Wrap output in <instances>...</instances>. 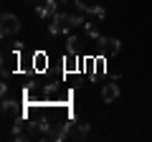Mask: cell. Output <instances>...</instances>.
I'll return each instance as SVG.
<instances>
[{
  "label": "cell",
  "instance_id": "2e32d148",
  "mask_svg": "<svg viewBox=\"0 0 152 142\" xmlns=\"http://www.w3.org/2000/svg\"><path fill=\"white\" fill-rule=\"evenodd\" d=\"M64 3H69V0H58V5H64Z\"/></svg>",
  "mask_w": 152,
  "mask_h": 142
},
{
  "label": "cell",
  "instance_id": "4fadbf2b",
  "mask_svg": "<svg viewBox=\"0 0 152 142\" xmlns=\"http://www.w3.org/2000/svg\"><path fill=\"white\" fill-rule=\"evenodd\" d=\"M33 69H38V71H46V53H33Z\"/></svg>",
  "mask_w": 152,
  "mask_h": 142
},
{
  "label": "cell",
  "instance_id": "9c48e42d",
  "mask_svg": "<svg viewBox=\"0 0 152 142\" xmlns=\"http://www.w3.org/2000/svg\"><path fill=\"white\" fill-rule=\"evenodd\" d=\"M58 99H61L58 86H56V84H46L43 86V102L46 104H58Z\"/></svg>",
  "mask_w": 152,
  "mask_h": 142
},
{
  "label": "cell",
  "instance_id": "5b68a950",
  "mask_svg": "<svg viewBox=\"0 0 152 142\" xmlns=\"http://www.w3.org/2000/svg\"><path fill=\"white\" fill-rule=\"evenodd\" d=\"M74 3H76L79 10L89 13V15H94V18H104V15H107V10H104L102 5H94V3H86V0H74Z\"/></svg>",
  "mask_w": 152,
  "mask_h": 142
},
{
  "label": "cell",
  "instance_id": "30bf717a",
  "mask_svg": "<svg viewBox=\"0 0 152 142\" xmlns=\"http://www.w3.org/2000/svg\"><path fill=\"white\" fill-rule=\"evenodd\" d=\"M79 69H84V64H81V59H79V53H66V59H64V71H79Z\"/></svg>",
  "mask_w": 152,
  "mask_h": 142
},
{
  "label": "cell",
  "instance_id": "277c9868",
  "mask_svg": "<svg viewBox=\"0 0 152 142\" xmlns=\"http://www.w3.org/2000/svg\"><path fill=\"white\" fill-rule=\"evenodd\" d=\"M18 31H20V20H18V15H13V13H3V18H0V33H3V36H15Z\"/></svg>",
  "mask_w": 152,
  "mask_h": 142
},
{
  "label": "cell",
  "instance_id": "52a82bcc",
  "mask_svg": "<svg viewBox=\"0 0 152 142\" xmlns=\"http://www.w3.org/2000/svg\"><path fill=\"white\" fill-rule=\"evenodd\" d=\"M99 48H102V56H114V53H119L122 41H117V38H102V41H99Z\"/></svg>",
  "mask_w": 152,
  "mask_h": 142
},
{
  "label": "cell",
  "instance_id": "8992f818",
  "mask_svg": "<svg viewBox=\"0 0 152 142\" xmlns=\"http://www.w3.org/2000/svg\"><path fill=\"white\" fill-rule=\"evenodd\" d=\"M117 99H119V86H117V79H114V81H109V84L102 86V102L112 104V102H117Z\"/></svg>",
  "mask_w": 152,
  "mask_h": 142
},
{
  "label": "cell",
  "instance_id": "3957f363",
  "mask_svg": "<svg viewBox=\"0 0 152 142\" xmlns=\"http://www.w3.org/2000/svg\"><path fill=\"white\" fill-rule=\"evenodd\" d=\"M18 61H20V53H18L15 48H8L5 53H3V76H10L13 71H18L20 69V64H18Z\"/></svg>",
  "mask_w": 152,
  "mask_h": 142
},
{
  "label": "cell",
  "instance_id": "8fae6325",
  "mask_svg": "<svg viewBox=\"0 0 152 142\" xmlns=\"http://www.w3.org/2000/svg\"><path fill=\"white\" fill-rule=\"evenodd\" d=\"M56 5H58V0H43V3L38 5V15L41 18H53L56 15Z\"/></svg>",
  "mask_w": 152,
  "mask_h": 142
},
{
  "label": "cell",
  "instance_id": "7c38bea8",
  "mask_svg": "<svg viewBox=\"0 0 152 142\" xmlns=\"http://www.w3.org/2000/svg\"><path fill=\"white\" fill-rule=\"evenodd\" d=\"M79 48H81L79 38H76V36H69V38H66V53H79Z\"/></svg>",
  "mask_w": 152,
  "mask_h": 142
},
{
  "label": "cell",
  "instance_id": "ba28073f",
  "mask_svg": "<svg viewBox=\"0 0 152 142\" xmlns=\"http://www.w3.org/2000/svg\"><path fill=\"white\" fill-rule=\"evenodd\" d=\"M3 112H5L8 117H13V119H18V117H26V109H23L18 102H13V99H3Z\"/></svg>",
  "mask_w": 152,
  "mask_h": 142
},
{
  "label": "cell",
  "instance_id": "7a4b0ae2",
  "mask_svg": "<svg viewBox=\"0 0 152 142\" xmlns=\"http://www.w3.org/2000/svg\"><path fill=\"white\" fill-rule=\"evenodd\" d=\"M69 137V127H66V119L64 122H51L48 130L43 132V140L46 142H64Z\"/></svg>",
  "mask_w": 152,
  "mask_h": 142
},
{
  "label": "cell",
  "instance_id": "9a60e30c",
  "mask_svg": "<svg viewBox=\"0 0 152 142\" xmlns=\"http://www.w3.org/2000/svg\"><path fill=\"white\" fill-rule=\"evenodd\" d=\"M94 74H104V56L94 61Z\"/></svg>",
  "mask_w": 152,
  "mask_h": 142
},
{
  "label": "cell",
  "instance_id": "6da1fadb",
  "mask_svg": "<svg viewBox=\"0 0 152 142\" xmlns=\"http://www.w3.org/2000/svg\"><path fill=\"white\" fill-rule=\"evenodd\" d=\"M71 28H76V15H69V13H56L51 18L48 33L51 36H61V33H69Z\"/></svg>",
  "mask_w": 152,
  "mask_h": 142
},
{
  "label": "cell",
  "instance_id": "5bb4252c",
  "mask_svg": "<svg viewBox=\"0 0 152 142\" xmlns=\"http://www.w3.org/2000/svg\"><path fill=\"white\" fill-rule=\"evenodd\" d=\"M84 28H86V33H89V36H91V38H94V41H96V43H99V41H102V38H104L102 33H99V31H96V26H91V23H86V26H84Z\"/></svg>",
  "mask_w": 152,
  "mask_h": 142
}]
</instances>
